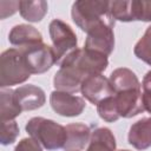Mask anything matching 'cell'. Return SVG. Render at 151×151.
I'll use <instances>...</instances> for the list:
<instances>
[{"mask_svg":"<svg viewBox=\"0 0 151 151\" xmlns=\"http://www.w3.org/2000/svg\"><path fill=\"white\" fill-rule=\"evenodd\" d=\"M134 21H151V1L133 0Z\"/></svg>","mask_w":151,"mask_h":151,"instance_id":"7402d4cb","label":"cell"},{"mask_svg":"<svg viewBox=\"0 0 151 151\" xmlns=\"http://www.w3.org/2000/svg\"><path fill=\"white\" fill-rule=\"evenodd\" d=\"M22 112L20 105L17 101L14 90L1 88L0 92V116L1 122L14 120Z\"/></svg>","mask_w":151,"mask_h":151,"instance_id":"2e32d148","label":"cell"},{"mask_svg":"<svg viewBox=\"0 0 151 151\" xmlns=\"http://www.w3.org/2000/svg\"><path fill=\"white\" fill-rule=\"evenodd\" d=\"M109 81L113 92L120 91L123 88L142 86L136 73L126 67H118L114 71H112V73L109 77Z\"/></svg>","mask_w":151,"mask_h":151,"instance_id":"9a60e30c","label":"cell"},{"mask_svg":"<svg viewBox=\"0 0 151 151\" xmlns=\"http://www.w3.org/2000/svg\"><path fill=\"white\" fill-rule=\"evenodd\" d=\"M142 100L145 111L151 114V71H147L142 83Z\"/></svg>","mask_w":151,"mask_h":151,"instance_id":"603a6c76","label":"cell"},{"mask_svg":"<svg viewBox=\"0 0 151 151\" xmlns=\"http://www.w3.org/2000/svg\"><path fill=\"white\" fill-rule=\"evenodd\" d=\"M19 125L15 120H7L1 122V144L2 145H11L15 142L17 137L19 136Z\"/></svg>","mask_w":151,"mask_h":151,"instance_id":"44dd1931","label":"cell"},{"mask_svg":"<svg viewBox=\"0 0 151 151\" xmlns=\"http://www.w3.org/2000/svg\"><path fill=\"white\" fill-rule=\"evenodd\" d=\"M97 112H98L99 117L107 123H113L120 118L118 114V111H117L113 94L105 98L97 105Z\"/></svg>","mask_w":151,"mask_h":151,"instance_id":"ffe728a7","label":"cell"},{"mask_svg":"<svg viewBox=\"0 0 151 151\" xmlns=\"http://www.w3.org/2000/svg\"><path fill=\"white\" fill-rule=\"evenodd\" d=\"M117 143L109 127H98L91 133L86 151H116Z\"/></svg>","mask_w":151,"mask_h":151,"instance_id":"5bb4252c","label":"cell"},{"mask_svg":"<svg viewBox=\"0 0 151 151\" xmlns=\"http://www.w3.org/2000/svg\"><path fill=\"white\" fill-rule=\"evenodd\" d=\"M31 72L26 67L19 48H8L0 55V87L19 85L29 79Z\"/></svg>","mask_w":151,"mask_h":151,"instance_id":"3957f363","label":"cell"},{"mask_svg":"<svg viewBox=\"0 0 151 151\" xmlns=\"http://www.w3.org/2000/svg\"><path fill=\"white\" fill-rule=\"evenodd\" d=\"M110 12L114 20L130 22L134 21L133 0L131 1H110Z\"/></svg>","mask_w":151,"mask_h":151,"instance_id":"ac0fdd59","label":"cell"},{"mask_svg":"<svg viewBox=\"0 0 151 151\" xmlns=\"http://www.w3.org/2000/svg\"><path fill=\"white\" fill-rule=\"evenodd\" d=\"M19 50L31 74L45 73L55 64L54 51L52 46H48L47 44L41 42Z\"/></svg>","mask_w":151,"mask_h":151,"instance_id":"5b68a950","label":"cell"},{"mask_svg":"<svg viewBox=\"0 0 151 151\" xmlns=\"http://www.w3.org/2000/svg\"><path fill=\"white\" fill-rule=\"evenodd\" d=\"M66 127V142L64 145L65 151H81L88 145L91 138V130L83 123H72Z\"/></svg>","mask_w":151,"mask_h":151,"instance_id":"4fadbf2b","label":"cell"},{"mask_svg":"<svg viewBox=\"0 0 151 151\" xmlns=\"http://www.w3.org/2000/svg\"><path fill=\"white\" fill-rule=\"evenodd\" d=\"M111 25L99 26L87 33L84 48L109 57L114 48V33Z\"/></svg>","mask_w":151,"mask_h":151,"instance_id":"ba28073f","label":"cell"},{"mask_svg":"<svg viewBox=\"0 0 151 151\" xmlns=\"http://www.w3.org/2000/svg\"><path fill=\"white\" fill-rule=\"evenodd\" d=\"M14 94L22 111H33L40 109L46 103V96L41 87L33 84H26L17 87Z\"/></svg>","mask_w":151,"mask_h":151,"instance_id":"30bf717a","label":"cell"},{"mask_svg":"<svg viewBox=\"0 0 151 151\" xmlns=\"http://www.w3.org/2000/svg\"><path fill=\"white\" fill-rule=\"evenodd\" d=\"M71 17L73 22L86 34L103 25L114 26L116 20L110 12V1L78 0L72 4Z\"/></svg>","mask_w":151,"mask_h":151,"instance_id":"6da1fadb","label":"cell"},{"mask_svg":"<svg viewBox=\"0 0 151 151\" xmlns=\"http://www.w3.org/2000/svg\"><path fill=\"white\" fill-rule=\"evenodd\" d=\"M80 92L83 94V98H85L93 105H98L105 98L114 94L109 78L104 77L103 74H94L85 78L81 84Z\"/></svg>","mask_w":151,"mask_h":151,"instance_id":"9c48e42d","label":"cell"},{"mask_svg":"<svg viewBox=\"0 0 151 151\" xmlns=\"http://www.w3.org/2000/svg\"><path fill=\"white\" fill-rule=\"evenodd\" d=\"M8 40L13 46H17V48H22L41 44L42 35L35 27L27 24H19L11 29Z\"/></svg>","mask_w":151,"mask_h":151,"instance_id":"8fae6325","label":"cell"},{"mask_svg":"<svg viewBox=\"0 0 151 151\" xmlns=\"http://www.w3.org/2000/svg\"><path fill=\"white\" fill-rule=\"evenodd\" d=\"M119 151H130V150H119Z\"/></svg>","mask_w":151,"mask_h":151,"instance_id":"d4e9b609","label":"cell"},{"mask_svg":"<svg viewBox=\"0 0 151 151\" xmlns=\"http://www.w3.org/2000/svg\"><path fill=\"white\" fill-rule=\"evenodd\" d=\"M133 53L139 60L151 66V25L145 29L143 37L136 42Z\"/></svg>","mask_w":151,"mask_h":151,"instance_id":"d6986e66","label":"cell"},{"mask_svg":"<svg viewBox=\"0 0 151 151\" xmlns=\"http://www.w3.org/2000/svg\"><path fill=\"white\" fill-rule=\"evenodd\" d=\"M113 98L120 118H132L145 111L142 100V86L117 91Z\"/></svg>","mask_w":151,"mask_h":151,"instance_id":"8992f818","label":"cell"},{"mask_svg":"<svg viewBox=\"0 0 151 151\" xmlns=\"http://www.w3.org/2000/svg\"><path fill=\"white\" fill-rule=\"evenodd\" d=\"M14 151H42V146L35 139L29 137L22 138L14 147Z\"/></svg>","mask_w":151,"mask_h":151,"instance_id":"cb8c5ba5","label":"cell"},{"mask_svg":"<svg viewBox=\"0 0 151 151\" xmlns=\"http://www.w3.org/2000/svg\"><path fill=\"white\" fill-rule=\"evenodd\" d=\"M127 142L140 151L151 147V117H144L131 125Z\"/></svg>","mask_w":151,"mask_h":151,"instance_id":"7c38bea8","label":"cell"},{"mask_svg":"<svg viewBox=\"0 0 151 151\" xmlns=\"http://www.w3.org/2000/svg\"><path fill=\"white\" fill-rule=\"evenodd\" d=\"M26 132L48 151L64 149L66 142V127L52 119L44 117L31 118L26 126Z\"/></svg>","mask_w":151,"mask_h":151,"instance_id":"7a4b0ae2","label":"cell"},{"mask_svg":"<svg viewBox=\"0 0 151 151\" xmlns=\"http://www.w3.org/2000/svg\"><path fill=\"white\" fill-rule=\"evenodd\" d=\"M48 11V5L44 0L39 1H20L19 13L22 19L28 22H39L44 19Z\"/></svg>","mask_w":151,"mask_h":151,"instance_id":"e0dca14e","label":"cell"},{"mask_svg":"<svg viewBox=\"0 0 151 151\" xmlns=\"http://www.w3.org/2000/svg\"><path fill=\"white\" fill-rule=\"evenodd\" d=\"M50 104L52 110L63 117H77L83 113L86 106L83 97L57 90L51 92Z\"/></svg>","mask_w":151,"mask_h":151,"instance_id":"52a82bcc","label":"cell"},{"mask_svg":"<svg viewBox=\"0 0 151 151\" xmlns=\"http://www.w3.org/2000/svg\"><path fill=\"white\" fill-rule=\"evenodd\" d=\"M55 64L59 66L74 50L78 48V38L72 27L60 19H53L48 25Z\"/></svg>","mask_w":151,"mask_h":151,"instance_id":"277c9868","label":"cell"}]
</instances>
